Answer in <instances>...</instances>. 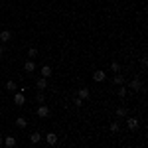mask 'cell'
<instances>
[{
  "mask_svg": "<svg viewBox=\"0 0 148 148\" xmlns=\"http://www.w3.org/2000/svg\"><path fill=\"white\" fill-rule=\"evenodd\" d=\"M128 89H132V91H144L142 81H140V79H132L130 83H128Z\"/></svg>",
  "mask_w": 148,
  "mask_h": 148,
  "instance_id": "obj_1",
  "label": "cell"
},
{
  "mask_svg": "<svg viewBox=\"0 0 148 148\" xmlns=\"http://www.w3.org/2000/svg\"><path fill=\"white\" fill-rule=\"evenodd\" d=\"M138 125H140V123H138L136 116H128V119H126V126H128V130H136Z\"/></svg>",
  "mask_w": 148,
  "mask_h": 148,
  "instance_id": "obj_2",
  "label": "cell"
},
{
  "mask_svg": "<svg viewBox=\"0 0 148 148\" xmlns=\"http://www.w3.org/2000/svg\"><path fill=\"white\" fill-rule=\"evenodd\" d=\"M38 116H42V119H47V116H49V107L42 103V105L38 107Z\"/></svg>",
  "mask_w": 148,
  "mask_h": 148,
  "instance_id": "obj_3",
  "label": "cell"
},
{
  "mask_svg": "<svg viewBox=\"0 0 148 148\" xmlns=\"http://www.w3.org/2000/svg\"><path fill=\"white\" fill-rule=\"evenodd\" d=\"M89 95H91V91H89V87H79V91H77V97H79V99H83V101H87V99H89Z\"/></svg>",
  "mask_w": 148,
  "mask_h": 148,
  "instance_id": "obj_4",
  "label": "cell"
},
{
  "mask_svg": "<svg viewBox=\"0 0 148 148\" xmlns=\"http://www.w3.org/2000/svg\"><path fill=\"white\" fill-rule=\"evenodd\" d=\"M14 103H16V107H22L24 103H26V97H24V91H18L14 95Z\"/></svg>",
  "mask_w": 148,
  "mask_h": 148,
  "instance_id": "obj_5",
  "label": "cell"
},
{
  "mask_svg": "<svg viewBox=\"0 0 148 148\" xmlns=\"http://www.w3.org/2000/svg\"><path fill=\"white\" fill-rule=\"evenodd\" d=\"M10 40H12L10 30H2V32H0V42H2V44H8Z\"/></svg>",
  "mask_w": 148,
  "mask_h": 148,
  "instance_id": "obj_6",
  "label": "cell"
},
{
  "mask_svg": "<svg viewBox=\"0 0 148 148\" xmlns=\"http://www.w3.org/2000/svg\"><path fill=\"white\" fill-rule=\"evenodd\" d=\"M105 77H107V75H105V71H103V69H97V71L93 73V81H97V83L105 81Z\"/></svg>",
  "mask_w": 148,
  "mask_h": 148,
  "instance_id": "obj_7",
  "label": "cell"
},
{
  "mask_svg": "<svg viewBox=\"0 0 148 148\" xmlns=\"http://www.w3.org/2000/svg\"><path fill=\"white\" fill-rule=\"evenodd\" d=\"M46 142L49 144V146L57 144V134H56V132H47V134H46Z\"/></svg>",
  "mask_w": 148,
  "mask_h": 148,
  "instance_id": "obj_8",
  "label": "cell"
},
{
  "mask_svg": "<svg viewBox=\"0 0 148 148\" xmlns=\"http://www.w3.org/2000/svg\"><path fill=\"white\" fill-rule=\"evenodd\" d=\"M36 87H38V91H44V89L47 87V79L46 77H40V79L36 81Z\"/></svg>",
  "mask_w": 148,
  "mask_h": 148,
  "instance_id": "obj_9",
  "label": "cell"
},
{
  "mask_svg": "<svg viewBox=\"0 0 148 148\" xmlns=\"http://www.w3.org/2000/svg\"><path fill=\"white\" fill-rule=\"evenodd\" d=\"M24 69H26L28 73H34V71H36V63L32 61V59H28V61L24 63Z\"/></svg>",
  "mask_w": 148,
  "mask_h": 148,
  "instance_id": "obj_10",
  "label": "cell"
},
{
  "mask_svg": "<svg viewBox=\"0 0 148 148\" xmlns=\"http://www.w3.org/2000/svg\"><path fill=\"white\" fill-rule=\"evenodd\" d=\"M51 73H53V69L49 67V65H42V77H51Z\"/></svg>",
  "mask_w": 148,
  "mask_h": 148,
  "instance_id": "obj_11",
  "label": "cell"
},
{
  "mask_svg": "<svg viewBox=\"0 0 148 148\" xmlns=\"http://www.w3.org/2000/svg\"><path fill=\"white\" fill-rule=\"evenodd\" d=\"M116 116H119V119L128 116V109H126V107H119V109H116Z\"/></svg>",
  "mask_w": 148,
  "mask_h": 148,
  "instance_id": "obj_12",
  "label": "cell"
},
{
  "mask_svg": "<svg viewBox=\"0 0 148 148\" xmlns=\"http://www.w3.org/2000/svg\"><path fill=\"white\" fill-rule=\"evenodd\" d=\"M16 126H18V128H26V126H28V119L18 116V119H16Z\"/></svg>",
  "mask_w": 148,
  "mask_h": 148,
  "instance_id": "obj_13",
  "label": "cell"
},
{
  "mask_svg": "<svg viewBox=\"0 0 148 148\" xmlns=\"http://www.w3.org/2000/svg\"><path fill=\"white\" fill-rule=\"evenodd\" d=\"M30 142H32V144L42 142V134H40V132H32V134H30Z\"/></svg>",
  "mask_w": 148,
  "mask_h": 148,
  "instance_id": "obj_14",
  "label": "cell"
},
{
  "mask_svg": "<svg viewBox=\"0 0 148 148\" xmlns=\"http://www.w3.org/2000/svg\"><path fill=\"white\" fill-rule=\"evenodd\" d=\"M4 144H6L8 148L16 146V138H14V136H6V138H4Z\"/></svg>",
  "mask_w": 148,
  "mask_h": 148,
  "instance_id": "obj_15",
  "label": "cell"
},
{
  "mask_svg": "<svg viewBox=\"0 0 148 148\" xmlns=\"http://www.w3.org/2000/svg\"><path fill=\"white\" fill-rule=\"evenodd\" d=\"M126 93H128V89H126V85H119V97L121 99H125Z\"/></svg>",
  "mask_w": 148,
  "mask_h": 148,
  "instance_id": "obj_16",
  "label": "cell"
},
{
  "mask_svg": "<svg viewBox=\"0 0 148 148\" xmlns=\"http://www.w3.org/2000/svg\"><path fill=\"white\" fill-rule=\"evenodd\" d=\"M113 83H114V85H125V77L116 73V75H114V79H113Z\"/></svg>",
  "mask_w": 148,
  "mask_h": 148,
  "instance_id": "obj_17",
  "label": "cell"
},
{
  "mask_svg": "<svg viewBox=\"0 0 148 148\" xmlns=\"http://www.w3.org/2000/svg\"><path fill=\"white\" fill-rule=\"evenodd\" d=\"M26 56L30 57V59H34V57H38V49H36V47H30V49L26 51Z\"/></svg>",
  "mask_w": 148,
  "mask_h": 148,
  "instance_id": "obj_18",
  "label": "cell"
},
{
  "mask_svg": "<svg viewBox=\"0 0 148 148\" xmlns=\"http://www.w3.org/2000/svg\"><path fill=\"white\" fill-rule=\"evenodd\" d=\"M16 89H18V87H16V83H14V81H6V91H16Z\"/></svg>",
  "mask_w": 148,
  "mask_h": 148,
  "instance_id": "obj_19",
  "label": "cell"
},
{
  "mask_svg": "<svg viewBox=\"0 0 148 148\" xmlns=\"http://www.w3.org/2000/svg\"><path fill=\"white\" fill-rule=\"evenodd\" d=\"M111 71H114V73H121V65H119V61H113V63H111Z\"/></svg>",
  "mask_w": 148,
  "mask_h": 148,
  "instance_id": "obj_20",
  "label": "cell"
},
{
  "mask_svg": "<svg viewBox=\"0 0 148 148\" xmlns=\"http://www.w3.org/2000/svg\"><path fill=\"white\" fill-rule=\"evenodd\" d=\"M119 130H121V125H119L116 121H114V123H111V132H119Z\"/></svg>",
  "mask_w": 148,
  "mask_h": 148,
  "instance_id": "obj_21",
  "label": "cell"
},
{
  "mask_svg": "<svg viewBox=\"0 0 148 148\" xmlns=\"http://www.w3.org/2000/svg\"><path fill=\"white\" fill-rule=\"evenodd\" d=\"M36 101L40 103V105H42V103H46V97H44V91H40V93H38V97H36Z\"/></svg>",
  "mask_w": 148,
  "mask_h": 148,
  "instance_id": "obj_22",
  "label": "cell"
},
{
  "mask_svg": "<svg viewBox=\"0 0 148 148\" xmlns=\"http://www.w3.org/2000/svg\"><path fill=\"white\" fill-rule=\"evenodd\" d=\"M73 103H75V107H81V105H83V99H79V97H75V99H73Z\"/></svg>",
  "mask_w": 148,
  "mask_h": 148,
  "instance_id": "obj_23",
  "label": "cell"
},
{
  "mask_svg": "<svg viewBox=\"0 0 148 148\" xmlns=\"http://www.w3.org/2000/svg\"><path fill=\"white\" fill-rule=\"evenodd\" d=\"M140 63H142V67H146V65H148V57H146V56H142V59H140Z\"/></svg>",
  "mask_w": 148,
  "mask_h": 148,
  "instance_id": "obj_24",
  "label": "cell"
},
{
  "mask_svg": "<svg viewBox=\"0 0 148 148\" xmlns=\"http://www.w3.org/2000/svg\"><path fill=\"white\" fill-rule=\"evenodd\" d=\"M2 144H4V138H2V136H0V146H2Z\"/></svg>",
  "mask_w": 148,
  "mask_h": 148,
  "instance_id": "obj_25",
  "label": "cell"
},
{
  "mask_svg": "<svg viewBox=\"0 0 148 148\" xmlns=\"http://www.w3.org/2000/svg\"><path fill=\"white\" fill-rule=\"evenodd\" d=\"M2 53H4V49H2V46H0V56H2Z\"/></svg>",
  "mask_w": 148,
  "mask_h": 148,
  "instance_id": "obj_26",
  "label": "cell"
}]
</instances>
